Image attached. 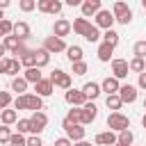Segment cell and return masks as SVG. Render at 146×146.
Instances as JSON below:
<instances>
[{
  "label": "cell",
  "instance_id": "17",
  "mask_svg": "<svg viewBox=\"0 0 146 146\" xmlns=\"http://www.w3.org/2000/svg\"><path fill=\"white\" fill-rule=\"evenodd\" d=\"M91 27V23H89V18L87 16H80V18H75L73 21V32L75 34H80V36H84V32Z\"/></svg>",
  "mask_w": 146,
  "mask_h": 146
},
{
  "label": "cell",
  "instance_id": "46",
  "mask_svg": "<svg viewBox=\"0 0 146 146\" xmlns=\"http://www.w3.org/2000/svg\"><path fill=\"white\" fill-rule=\"evenodd\" d=\"M116 21H119L121 25H130V21H132V9H130V11H125L123 16H119Z\"/></svg>",
  "mask_w": 146,
  "mask_h": 146
},
{
  "label": "cell",
  "instance_id": "2",
  "mask_svg": "<svg viewBox=\"0 0 146 146\" xmlns=\"http://www.w3.org/2000/svg\"><path fill=\"white\" fill-rule=\"evenodd\" d=\"M62 128H64V132H66V137L71 139V141H80V139H84V125L82 123H71V121H62Z\"/></svg>",
  "mask_w": 146,
  "mask_h": 146
},
{
  "label": "cell",
  "instance_id": "41",
  "mask_svg": "<svg viewBox=\"0 0 146 146\" xmlns=\"http://www.w3.org/2000/svg\"><path fill=\"white\" fill-rule=\"evenodd\" d=\"M9 146H27V139L23 137V132H16V135H11Z\"/></svg>",
  "mask_w": 146,
  "mask_h": 146
},
{
  "label": "cell",
  "instance_id": "18",
  "mask_svg": "<svg viewBox=\"0 0 146 146\" xmlns=\"http://www.w3.org/2000/svg\"><path fill=\"white\" fill-rule=\"evenodd\" d=\"M82 91H84V96H87L89 100H96V98L100 96V91H103V89H100V84H98V82H87V84L82 87Z\"/></svg>",
  "mask_w": 146,
  "mask_h": 146
},
{
  "label": "cell",
  "instance_id": "40",
  "mask_svg": "<svg viewBox=\"0 0 146 146\" xmlns=\"http://www.w3.org/2000/svg\"><path fill=\"white\" fill-rule=\"evenodd\" d=\"M21 66H23V64H21V59L11 57V59H9V73H7V75H14V78H16V75H18V71H21Z\"/></svg>",
  "mask_w": 146,
  "mask_h": 146
},
{
  "label": "cell",
  "instance_id": "43",
  "mask_svg": "<svg viewBox=\"0 0 146 146\" xmlns=\"http://www.w3.org/2000/svg\"><path fill=\"white\" fill-rule=\"evenodd\" d=\"M0 30H2L5 36H7V34H14V23L7 21V18H2V21H0Z\"/></svg>",
  "mask_w": 146,
  "mask_h": 146
},
{
  "label": "cell",
  "instance_id": "37",
  "mask_svg": "<svg viewBox=\"0 0 146 146\" xmlns=\"http://www.w3.org/2000/svg\"><path fill=\"white\" fill-rule=\"evenodd\" d=\"M18 9L25 11V14H30V11L36 9V0H18Z\"/></svg>",
  "mask_w": 146,
  "mask_h": 146
},
{
  "label": "cell",
  "instance_id": "51",
  "mask_svg": "<svg viewBox=\"0 0 146 146\" xmlns=\"http://www.w3.org/2000/svg\"><path fill=\"white\" fill-rule=\"evenodd\" d=\"M11 5V0H0V9H7Z\"/></svg>",
  "mask_w": 146,
  "mask_h": 146
},
{
  "label": "cell",
  "instance_id": "8",
  "mask_svg": "<svg viewBox=\"0 0 146 146\" xmlns=\"http://www.w3.org/2000/svg\"><path fill=\"white\" fill-rule=\"evenodd\" d=\"M114 14L110 11V9H100L98 14H96V25L98 27H103V30H110L112 25H114Z\"/></svg>",
  "mask_w": 146,
  "mask_h": 146
},
{
  "label": "cell",
  "instance_id": "39",
  "mask_svg": "<svg viewBox=\"0 0 146 146\" xmlns=\"http://www.w3.org/2000/svg\"><path fill=\"white\" fill-rule=\"evenodd\" d=\"M11 130H9V125L7 123H2L0 125V144H9V139H11Z\"/></svg>",
  "mask_w": 146,
  "mask_h": 146
},
{
  "label": "cell",
  "instance_id": "56",
  "mask_svg": "<svg viewBox=\"0 0 146 146\" xmlns=\"http://www.w3.org/2000/svg\"><path fill=\"white\" fill-rule=\"evenodd\" d=\"M114 146H128V144H121V141H116V144H114Z\"/></svg>",
  "mask_w": 146,
  "mask_h": 146
},
{
  "label": "cell",
  "instance_id": "15",
  "mask_svg": "<svg viewBox=\"0 0 146 146\" xmlns=\"http://www.w3.org/2000/svg\"><path fill=\"white\" fill-rule=\"evenodd\" d=\"M119 87H121V82H119V78H114V75H107V78L100 82V89H103L105 94H119Z\"/></svg>",
  "mask_w": 146,
  "mask_h": 146
},
{
  "label": "cell",
  "instance_id": "45",
  "mask_svg": "<svg viewBox=\"0 0 146 146\" xmlns=\"http://www.w3.org/2000/svg\"><path fill=\"white\" fill-rule=\"evenodd\" d=\"M27 146H43V141H41V137H39V135H34V132H32V135L27 137Z\"/></svg>",
  "mask_w": 146,
  "mask_h": 146
},
{
  "label": "cell",
  "instance_id": "36",
  "mask_svg": "<svg viewBox=\"0 0 146 146\" xmlns=\"http://www.w3.org/2000/svg\"><path fill=\"white\" fill-rule=\"evenodd\" d=\"M11 105H14V110H18V112H21V110H27V94H18Z\"/></svg>",
  "mask_w": 146,
  "mask_h": 146
},
{
  "label": "cell",
  "instance_id": "19",
  "mask_svg": "<svg viewBox=\"0 0 146 146\" xmlns=\"http://www.w3.org/2000/svg\"><path fill=\"white\" fill-rule=\"evenodd\" d=\"M23 78H25L27 82L36 84V82H39L43 75H41V68H39V66H27V68H25V73H23Z\"/></svg>",
  "mask_w": 146,
  "mask_h": 146
},
{
  "label": "cell",
  "instance_id": "27",
  "mask_svg": "<svg viewBox=\"0 0 146 146\" xmlns=\"http://www.w3.org/2000/svg\"><path fill=\"white\" fill-rule=\"evenodd\" d=\"M128 66H130V71H132V73H137V75H139L141 71H146V59H144V57H132V59L128 62Z\"/></svg>",
  "mask_w": 146,
  "mask_h": 146
},
{
  "label": "cell",
  "instance_id": "12",
  "mask_svg": "<svg viewBox=\"0 0 146 146\" xmlns=\"http://www.w3.org/2000/svg\"><path fill=\"white\" fill-rule=\"evenodd\" d=\"M94 141H96V144H98V146H114V144H116V132H114V130H110V128H107V130H105V132H98V135H96V139H94Z\"/></svg>",
  "mask_w": 146,
  "mask_h": 146
},
{
  "label": "cell",
  "instance_id": "3",
  "mask_svg": "<svg viewBox=\"0 0 146 146\" xmlns=\"http://www.w3.org/2000/svg\"><path fill=\"white\" fill-rule=\"evenodd\" d=\"M48 78H50V82H52L55 87H59V89H71V84H73L71 75H68V73H64L62 68H55Z\"/></svg>",
  "mask_w": 146,
  "mask_h": 146
},
{
  "label": "cell",
  "instance_id": "52",
  "mask_svg": "<svg viewBox=\"0 0 146 146\" xmlns=\"http://www.w3.org/2000/svg\"><path fill=\"white\" fill-rule=\"evenodd\" d=\"M73 146H91V144L84 141V139H80V141H73Z\"/></svg>",
  "mask_w": 146,
  "mask_h": 146
},
{
  "label": "cell",
  "instance_id": "48",
  "mask_svg": "<svg viewBox=\"0 0 146 146\" xmlns=\"http://www.w3.org/2000/svg\"><path fill=\"white\" fill-rule=\"evenodd\" d=\"M52 146H73V141H71V139H68V137H57V139H55V144H52Z\"/></svg>",
  "mask_w": 146,
  "mask_h": 146
},
{
  "label": "cell",
  "instance_id": "59",
  "mask_svg": "<svg viewBox=\"0 0 146 146\" xmlns=\"http://www.w3.org/2000/svg\"><path fill=\"white\" fill-rule=\"evenodd\" d=\"M144 110H146V98H144Z\"/></svg>",
  "mask_w": 146,
  "mask_h": 146
},
{
  "label": "cell",
  "instance_id": "47",
  "mask_svg": "<svg viewBox=\"0 0 146 146\" xmlns=\"http://www.w3.org/2000/svg\"><path fill=\"white\" fill-rule=\"evenodd\" d=\"M9 59L11 57H0V73H5V75L9 73Z\"/></svg>",
  "mask_w": 146,
  "mask_h": 146
},
{
  "label": "cell",
  "instance_id": "9",
  "mask_svg": "<svg viewBox=\"0 0 146 146\" xmlns=\"http://www.w3.org/2000/svg\"><path fill=\"white\" fill-rule=\"evenodd\" d=\"M71 30H73V23H71V21H66V18H57V21H55V25H52V34H55V36H62V39H64V36H68V32H71Z\"/></svg>",
  "mask_w": 146,
  "mask_h": 146
},
{
  "label": "cell",
  "instance_id": "57",
  "mask_svg": "<svg viewBox=\"0 0 146 146\" xmlns=\"http://www.w3.org/2000/svg\"><path fill=\"white\" fill-rule=\"evenodd\" d=\"M141 7H144V9H146V0H141Z\"/></svg>",
  "mask_w": 146,
  "mask_h": 146
},
{
  "label": "cell",
  "instance_id": "1",
  "mask_svg": "<svg viewBox=\"0 0 146 146\" xmlns=\"http://www.w3.org/2000/svg\"><path fill=\"white\" fill-rule=\"evenodd\" d=\"M107 128L114 130V132H121V130L130 128V119H128L125 114H121V112H112V114L107 116Z\"/></svg>",
  "mask_w": 146,
  "mask_h": 146
},
{
  "label": "cell",
  "instance_id": "24",
  "mask_svg": "<svg viewBox=\"0 0 146 146\" xmlns=\"http://www.w3.org/2000/svg\"><path fill=\"white\" fill-rule=\"evenodd\" d=\"M105 105H107V110H112V112H119V110H121V105H123V100H121V96H119V94H107V98H105Z\"/></svg>",
  "mask_w": 146,
  "mask_h": 146
},
{
  "label": "cell",
  "instance_id": "55",
  "mask_svg": "<svg viewBox=\"0 0 146 146\" xmlns=\"http://www.w3.org/2000/svg\"><path fill=\"white\" fill-rule=\"evenodd\" d=\"M2 18H5V9H0V21H2Z\"/></svg>",
  "mask_w": 146,
  "mask_h": 146
},
{
  "label": "cell",
  "instance_id": "54",
  "mask_svg": "<svg viewBox=\"0 0 146 146\" xmlns=\"http://www.w3.org/2000/svg\"><path fill=\"white\" fill-rule=\"evenodd\" d=\"M141 125H144V128H146V114H144V116H141Z\"/></svg>",
  "mask_w": 146,
  "mask_h": 146
},
{
  "label": "cell",
  "instance_id": "42",
  "mask_svg": "<svg viewBox=\"0 0 146 146\" xmlns=\"http://www.w3.org/2000/svg\"><path fill=\"white\" fill-rule=\"evenodd\" d=\"M132 52H135V57H144L146 59V41H137L135 48H132Z\"/></svg>",
  "mask_w": 146,
  "mask_h": 146
},
{
  "label": "cell",
  "instance_id": "31",
  "mask_svg": "<svg viewBox=\"0 0 146 146\" xmlns=\"http://www.w3.org/2000/svg\"><path fill=\"white\" fill-rule=\"evenodd\" d=\"M84 39H87L89 43H96V41L100 39V27H98V25H91V27L84 32Z\"/></svg>",
  "mask_w": 146,
  "mask_h": 146
},
{
  "label": "cell",
  "instance_id": "44",
  "mask_svg": "<svg viewBox=\"0 0 146 146\" xmlns=\"http://www.w3.org/2000/svg\"><path fill=\"white\" fill-rule=\"evenodd\" d=\"M9 105H11V94L9 91H0V110H5Z\"/></svg>",
  "mask_w": 146,
  "mask_h": 146
},
{
  "label": "cell",
  "instance_id": "53",
  "mask_svg": "<svg viewBox=\"0 0 146 146\" xmlns=\"http://www.w3.org/2000/svg\"><path fill=\"white\" fill-rule=\"evenodd\" d=\"M7 52H9V50H7V48H5V43H0V57H5V55H7Z\"/></svg>",
  "mask_w": 146,
  "mask_h": 146
},
{
  "label": "cell",
  "instance_id": "25",
  "mask_svg": "<svg viewBox=\"0 0 146 146\" xmlns=\"http://www.w3.org/2000/svg\"><path fill=\"white\" fill-rule=\"evenodd\" d=\"M14 34L18 36V39H27L30 36V25L25 23V21H18V23H14Z\"/></svg>",
  "mask_w": 146,
  "mask_h": 146
},
{
  "label": "cell",
  "instance_id": "33",
  "mask_svg": "<svg viewBox=\"0 0 146 146\" xmlns=\"http://www.w3.org/2000/svg\"><path fill=\"white\" fill-rule=\"evenodd\" d=\"M132 139H135V135H132V130H121L119 135H116V141H121V144H128V146H132Z\"/></svg>",
  "mask_w": 146,
  "mask_h": 146
},
{
  "label": "cell",
  "instance_id": "32",
  "mask_svg": "<svg viewBox=\"0 0 146 146\" xmlns=\"http://www.w3.org/2000/svg\"><path fill=\"white\" fill-rule=\"evenodd\" d=\"M21 64L27 68V66H36V59H34V50H25L21 55Z\"/></svg>",
  "mask_w": 146,
  "mask_h": 146
},
{
  "label": "cell",
  "instance_id": "58",
  "mask_svg": "<svg viewBox=\"0 0 146 146\" xmlns=\"http://www.w3.org/2000/svg\"><path fill=\"white\" fill-rule=\"evenodd\" d=\"M0 36H2V39H5V34H2V30H0Z\"/></svg>",
  "mask_w": 146,
  "mask_h": 146
},
{
  "label": "cell",
  "instance_id": "7",
  "mask_svg": "<svg viewBox=\"0 0 146 146\" xmlns=\"http://www.w3.org/2000/svg\"><path fill=\"white\" fill-rule=\"evenodd\" d=\"M96 116H98V107L94 105V100H87V103L82 105V125L94 123V121H96Z\"/></svg>",
  "mask_w": 146,
  "mask_h": 146
},
{
  "label": "cell",
  "instance_id": "6",
  "mask_svg": "<svg viewBox=\"0 0 146 146\" xmlns=\"http://www.w3.org/2000/svg\"><path fill=\"white\" fill-rule=\"evenodd\" d=\"M30 121H32V132H34V135H41V132H43V128L48 125V116H46V114H43L41 110L32 112Z\"/></svg>",
  "mask_w": 146,
  "mask_h": 146
},
{
  "label": "cell",
  "instance_id": "30",
  "mask_svg": "<svg viewBox=\"0 0 146 146\" xmlns=\"http://www.w3.org/2000/svg\"><path fill=\"white\" fill-rule=\"evenodd\" d=\"M125 11H130V7H128V2H123V0H116V2H114V7H112V14H114V18H119V16H123Z\"/></svg>",
  "mask_w": 146,
  "mask_h": 146
},
{
  "label": "cell",
  "instance_id": "38",
  "mask_svg": "<svg viewBox=\"0 0 146 146\" xmlns=\"http://www.w3.org/2000/svg\"><path fill=\"white\" fill-rule=\"evenodd\" d=\"M16 128H18V132H32V121L30 119H18L16 121Z\"/></svg>",
  "mask_w": 146,
  "mask_h": 146
},
{
  "label": "cell",
  "instance_id": "20",
  "mask_svg": "<svg viewBox=\"0 0 146 146\" xmlns=\"http://www.w3.org/2000/svg\"><path fill=\"white\" fill-rule=\"evenodd\" d=\"M27 110H30V112L43 110V96H39V94H27Z\"/></svg>",
  "mask_w": 146,
  "mask_h": 146
},
{
  "label": "cell",
  "instance_id": "29",
  "mask_svg": "<svg viewBox=\"0 0 146 146\" xmlns=\"http://www.w3.org/2000/svg\"><path fill=\"white\" fill-rule=\"evenodd\" d=\"M103 41L116 48V46H119V32H116V30H112V27H110V30H105V34H103Z\"/></svg>",
  "mask_w": 146,
  "mask_h": 146
},
{
  "label": "cell",
  "instance_id": "5",
  "mask_svg": "<svg viewBox=\"0 0 146 146\" xmlns=\"http://www.w3.org/2000/svg\"><path fill=\"white\" fill-rule=\"evenodd\" d=\"M43 48L48 50V52H66V43H64V39L62 36H46V41H43Z\"/></svg>",
  "mask_w": 146,
  "mask_h": 146
},
{
  "label": "cell",
  "instance_id": "35",
  "mask_svg": "<svg viewBox=\"0 0 146 146\" xmlns=\"http://www.w3.org/2000/svg\"><path fill=\"white\" fill-rule=\"evenodd\" d=\"M71 66H73V75H84V73L89 71V66H87V62H84V59H80V62H73Z\"/></svg>",
  "mask_w": 146,
  "mask_h": 146
},
{
  "label": "cell",
  "instance_id": "26",
  "mask_svg": "<svg viewBox=\"0 0 146 146\" xmlns=\"http://www.w3.org/2000/svg\"><path fill=\"white\" fill-rule=\"evenodd\" d=\"M82 55H84V52H82L80 46H68V48H66V59H68L71 64H73V62H80Z\"/></svg>",
  "mask_w": 146,
  "mask_h": 146
},
{
  "label": "cell",
  "instance_id": "34",
  "mask_svg": "<svg viewBox=\"0 0 146 146\" xmlns=\"http://www.w3.org/2000/svg\"><path fill=\"white\" fill-rule=\"evenodd\" d=\"M62 0H48V7H46V14H52V16H57V14H62Z\"/></svg>",
  "mask_w": 146,
  "mask_h": 146
},
{
  "label": "cell",
  "instance_id": "13",
  "mask_svg": "<svg viewBox=\"0 0 146 146\" xmlns=\"http://www.w3.org/2000/svg\"><path fill=\"white\" fill-rule=\"evenodd\" d=\"M34 91H36L39 96H43V98H46V96H50V94L55 91V84L50 82V78H41V80L34 84Z\"/></svg>",
  "mask_w": 146,
  "mask_h": 146
},
{
  "label": "cell",
  "instance_id": "22",
  "mask_svg": "<svg viewBox=\"0 0 146 146\" xmlns=\"http://www.w3.org/2000/svg\"><path fill=\"white\" fill-rule=\"evenodd\" d=\"M34 59H36V66L43 68V66H48V62H50V52H48L46 48H36V50H34Z\"/></svg>",
  "mask_w": 146,
  "mask_h": 146
},
{
  "label": "cell",
  "instance_id": "49",
  "mask_svg": "<svg viewBox=\"0 0 146 146\" xmlns=\"http://www.w3.org/2000/svg\"><path fill=\"white\" fill-rule=\"evenodd\" d=\"M137 87H139V89H146V71H141V73H139V80H137Z\"/></svg>",
  "mask_w": 146,
  "mask_h": 146
},
{
  "label": "cell",
  "instance_id": "50",
  "mask_svg": "<svg viewBox=\"0 0 146 146\" xmlns=\"http://www.w3.org/2000/svg\"><path fill=\"white\" fill-rule=\"evenodd\" d=\"M82 2H84V0H66V5H68V7H80Z\"/></svg>",
  "mask_w": 146,
  "mask_h": 146
},
{
  "label": "cell",
  "instance_id": "14",
  "mask_svg": "<svg viewBox=\"0 0 146 146\" xmlns=\"http://www.w3.org/2000/svg\"><path fill=\"white\" fill-rule=\"evenodd\" d=\"M80 11H82V16H96L98 11H100V0H84L82 5H80Z\"/></svg>",
  "mask_w": 146,
  "mask_h": 146
},
{
  "label": "cell",
  "instance_id": "28",
  "mask_svg": "<svg viewBox=\"0 0 146 146\" xmlns=\"http://www.w3.org/2000/svg\"><path fill=\"white\" fill-rule=\"evenodd\" d=\"M66 121H71V123H82V107L71 105V110H68V114H66Z\"/></svg>",
  "mask_w": 146,
  "mask_h": 146
},
{
  "label": "cell",
  "instance_id": "4",
  "mask_svg": "<svg viewBox=\"0 0 146 146\" xmlns=\"http://www.w3.org/2000/svg\"><path fill=\"white\" fill-rule=\"evenodd\" d=\"M64 98H66V103H68V105H75V107H82V105L89 100V98L84 96V91H82V89H73V87H71V89H66Z\"/></svg>",
  "mask_w": 146,
  "mask_h": 146
},
{
  "label": "cell",
  "instance_id": "16",
  "mask_svg": "<svg viewBox=\"0 0 146 146\" xmlns=\"http://www.w3.org/2000/svg\"><path fill=\"white\" fill-rule=\"evenodd\" d=\"M0 121L7 123V125L16 123V121H18V110H14V107H5V110H0Z\"/></svg>",
  "mask_w": 146,
  "mask_h": 146
},
{
  "label": "cell",
  "instance_id": "21",
  "mask_svg": "<svg viewBox=\"0 0 146 146\" xmlns=\"http://www.w3.org/2000/svg\"><path fill=\"white\" fill-rule=\"evenodd\" d=\"M112 52H114V46H110V43L103 41V43L98 46V52H96V55H98L100 62H110V59H112Z\"/></svg>",
  "mask_w": 146,
  "mask_h": 146
},
{
  "label": "cell",
  "instance_id": "10",
  "mask_svg": "<svg viewBox=\"0 0 146 146\" xmlns=\"http://www.w3.org/2000/svg\"><path fill=\"white\" fill-rule=\"evenodd\" d=\"M128 71H130V66H128V62L125 59H112V75L114 78H119V80H123V78H128Z\"/></svg>",
  "mask_w": 146,
  "mask_h": 146
},
{
  "label": "cell",
  "instance_id": "11",
  "mask_svg": "<svg viewBox=\"0 0 146 146\" xmlns=\"http://www.w3.org/2000/svg\"><path fill=\"white\" fill-rule=\"evenodd\" d=\"M119 96L123 103H135L137 100V87L135 84H121L119 87Z\"/></svg>",
  "mask_w": 146,
  "mask_h": 146
},
{
  "label": "cell",
  "instance_id": "23",
  "mask_svg": "<svg viewBox=\"0 0 146 146\" xmlns=\"http://www.w3.org/2000/svg\"><path fill=\"white\" fill-rule=\"evenodd\" d=\"M27 80L23 78V75H16L14 80H11V91H16V94H27Z\"/></svg>",
  "mask_w": 146,
  "mask_h": 146
}]
</instances>
